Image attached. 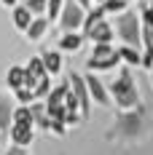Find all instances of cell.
<instances>
[{
    "instance_id": "1",
    "label": "cell",
    "mask_w": 153,
    "mask_h": 155,
    "mask_svg": "<svg viewBox=\"0 0 153 155\" xmlns=\"http://www.w3.org/2000/svg\"><path fill=\"white\" fill-rule=\"evenodd\" d=\"M107 91L121 110H145L140 107V94H137V86H134V78H132L129 67H121V75L107 86Z\"/></svg>"
},
{
    "instance_id": "2",
    "label": "cell",
    "mask_w": 153,
    "mask_h": 155,
    "mask_svg": "<svg viewBox=\"0 0 153 155\" xmlns=\"http://www.w3.org/2000/svg\"><path fill=\"white\" fill-rule=\"evenodd\" d=\"M116 35L121 38V43H126V46H134L140 48L142 46V27H140V16L137 11H123V14H118V19H116Z\"/></svg>"
},
{
    "instance_id": "3",
    "label": "cell",
    "mask_w": 153,
    "mask_h": 155,
    "mask_svg": "<svg viewBox=\"0 0 153 155\" xmlns=\"http://www.w3.org/2000/svg\"><path fill=\"white\" fill-rule=\"evenodd\" d=\"M83 19H86V8L78 0H64V8H62V14H59L57 21H59L62 32H81Z\"/></svg>"
},
{
    "instance_id": "4",
    "label": "cell",
    "mask_w": 153,
    "mask_h": 155,
    "mask_svg": "<svg viewBox=\"0 0 153 155\" xmlns=\"http://www.w3.org/2000/svg\"><path fill=\"white\" fill-rule=\"evenodd\" d=\"M70 88H73V94L81 102V115H89V99H92V94H89V86H86V78L78 75V72H70Z\"/></svg>"
},
{
    "instance_id": "5",
    "label": "cell",
    "mask_w": 153,
    "mask_h": 155,
    "mask_svg": "<svg viewBox=\"0 0 153 155\" xmlns=\"http://www.w3.org/2000/svg\"><path fill=\"white\" fill-rule=\"evenodd\" d=\"M83 78H86V86H89V94H92V99L97 102V104H102V107H107L113 96H110V91L105 88V83H102V80H99L97 75H94V72H86Z\"/></svg>"
},
{
    "instance_id": "6",
    "label": "cell",
    "mask_w": 153,
    "mask_h": 155,
    "mask_svg": "<svg viewBox=\"0 0 153 155\" xmlns=\"http://www.w3.org/2000/svg\"><path fill=\"white\" fill-rule=\"evenodd\" d=\"M92 43H113V38H116V27L110 24V21H97L92 30H89V35H86Z\"/></svg>"
},
{
    "instance_id": "7",
    "label": "cell",
    "mask_w": 153,
    "mask_h": 155,
    "mask_svg": "<svg viewBox=\"0 0 153 155\" xmlns=\"http://www.w3.org/2000/svg\"><path fill=\"white\" fill-rule=\"evenodd\" d=\"M121 62V56H118V48H116V54H110V56H102V59H94L89 56V62H86V70L89 72H107V70H116Z\"/></svg>"
},
{
    "instance_id": "8",
    "label": "cell",
    "mask_w": 153,
    "mask_h": 155,
    "mask_svg": "<svg viewBox=\"0 0 153 155\" xmlns=\"http://www.w3.org/2000/svg\"><path fill=\"white\" fill-rule=\"evenodd\" d=\"M83 40H86V35H83V32H62L57 48H59V51H67V54H70V51H81Z\"/></svg>"
},
{
    "instance_id": "9",
    "label": "cell",
    "mask_w": 153,
    "mask_h": 155,
    "mask_svg": "<svg viewBox=\"0 0 153 155\" xmlns=\"http://www.w3.org/2000/svg\"><path fill=\"white\" fill-rule=\"evenodd\" d=\"M35 137V131H32V126H24V123H14L11 126V142H14L16 147H27Z\"/></svg>"
},
{
    "instance_id": "10",
    "label": "cell",
    "mask_w": 153,
    "mask_h": 155,
    "mask_svg": "<svg viewBox=\"0 0 153 155\" xmlns=\"http://www.w3.org/2000/svg\"><path fill=\"white\" fill-rule=\"evenodd\" d=\"M48 24H51V21H48V16H35V19H32V24L24 30L27 40H32V43H35V40H43V35L48 32Z\"/></svg>"
},
{
    "instance_id": "11",
    "label": "cell",
    "mask_w": 153,
    "mask_h": 155,
    "mask_svg": "<svg viewBox=\"0 0 153 155\" xmlns=\"http://www.w3.org/2000/svg\"><path fill=\"white\" fill-rule=\"evenodd\" d=\"M5 83H8V88H11V91L22 88V86L27 83V67H22V64L8 67V72H5Z\"/></svg>"
},
{
    "instance_id": "12",
    "label": "cell",
    "mask_w": 153,
    "mask_h": 155,
    "mask_svg": "<svg viewBox=\"0 0 153 155\" xmlns=\"http://www.w3.org/2000/svg\"><path fill=\"white\" fill-rule=\"evenodd\" d=\"M11 19H14V27L16 30H27V27H30L32 24V19H35V14H32L30 8H27V5H24V3H22V5H14V14H11Z\"/></svg>"
},
{
    "instance_id": "13",
    "label": "cell",
    "mask_w": 153,
    "mask_h": 155,
    "mask_svg": "<svg viewBox=\"0 0 153 155\" xmlns=\"http://www.w3.org/2000/svg\"><path fill=\"white\" fill-rule=\"evenodd\" d=\"M43 64H46V72L48 75H59L62 70V51L59 48H51V51H43Z\"/></svg>"
},
{
    "instance_id": "14",
    "label": "cell",
    "mask_w": 153,
    "mask_h": 155,
    "mask_svg": "<svg viewBox=\"0 0 153 155\" xmlns=\"http://www.w3.org/2000/svg\"><path fill=\"white\" fill-rule=\"evenodd\" d=\"M142 48H153V11L142 8Z\"/></svg>"
},
{
    "instance_id": "15",
    "label": "cell",
    "mask_w": 153,
    "mask_h": 155,
    "mask_svg": "<svg viewBox=\"0 0 153 155\" xmlns=\"http://www.w3.org/2000/svg\"><path fill=\"white\" fill-rule=\"evenodd\" d=\"M105 14H107V11L102 8V5H92V8L86 11V19H83V27H81V32H83V35H89V30H92L97 21H102V19H105Z\"/></svg>"
},
{
    "instance_id": "16",
    "label": "cell",
    "mask_w": 153,
    "mask_h": 155,
    "mask_svg": "<svg viewBox=\"0 0 153 155\" xmlns=\"http://www.w3.org/2000/svg\"><path fill=\"white\" fill-rule=\"evenodd\" d=\"M67 91H70V80H67V83H62V86H57V88H51V94L46 96V110L64 104V96H67Z\"/></svg>"
},
{
    "instance_id": "17",
    "label": "cell",
    "mask_w": 153,
    "mask_h": 155,
    "mask_svg": "<svg viewBox=\"0 0 153 155\" xmlns=\"http://www.w3.org/2000/svg\"><path fill=\"white\" fill-rule=\"evenodd\" d=\"M118 56H121V62H126L129 67H140V64H142V54H140V48L126 46V43L118 48Z\"/></svg>"
},
{
    "instance_id": "18",
    "label": "cell",
    "mask_w": 153,
    "mask_h": 155,
    "mask_svg": "<svg viewBox=\"0 0 153 155\" xmlns=\"http://www.w3.org/2000/svg\"><path fill=\"white\" fill-rule=\"evenodd\" d=\"M11 120H14V104H11V99L0 96V131H8Z\"/></svg>"
},
{
    "instance_id": "19",
    "label": "cell",
    "mask_w": 153,
    "mask_h": 155,
    "mask_svg": "<svg viewBox=\"0 0 153 155\" xmlns=\"http://www.w3.org/2000/svg\"><path fill=\"white\" fill-rule=\"evenodd\" d=\"M14 123L35 126V115H32V107H30V104H19V107H14Z\"/></svg>"
},
{
    "instance_id": "20",
    "label": "cell",
    "mask_w": 153,
    "mask_h": 155,
    "mask_svg": "<svg viewBox=\"0 0 153 155\" xmlns=\"http://www.w3.org/2000/svg\"><path fill=\"white\" fill-rule=\"evenodd\" d=\"M62 8H64V0H48V8H46V16L51 24H57V19H59Z\"/></svg>"
},
{
    "instance_id": "21",
    "label": "cell",
    "mask_w": 153,
    "mask_h": 155,
    "mask_svg": "<svg viewBox=\"0 0 153 155\" xmlns=\"http://www.w3.org/2000/svg\"><path fill=\"white\" fill-rule=\"evenodd\" d=\"M14 96H16V102H19V104H32V102L38 99V96H35V91H32V88H27V86L16 88V91H14Z\"/></svg>"
},
{
    "instance_id": "22",
    "label": "cell",
    "mask_w": 153,
    "mask_h": 155,
    "mask_svg": "<svg viewBox=\"0 0 153 155\" xmlns=\"http://www.w3.org/2000/svg\"><path fill=\"white\" fill-rule=\"evenodd\" d=\"M102 8H105L107 14H123L129 8V3L126 0H102Z\"/></svg>"
},
{
    "instance_id": "23",
    "label": "cell",
    "mask_w": 153,
    "mask_h": 155,
    "mask_svg": "<svg viewBox=\"0 0 153 155\" xmlns=\"http://www.w3.org/2000/svg\"><path fill=\"white\" fill-rule=\"evenodd\" d=\"M110 54H116L113 43H94V48H92V56H94V59H102V56H110Z\"/></svg>"
},
{
    "instance_id": "24",
    "label": "cell",
    "mask_w": 153,
    "mask_h": 155,
    "mask_svg": "<svg viewBox=\"0 0 153 155\" xmlns=\"http://www.w3.org/2000/svg\"><path fill=\"white\" fill-rule=\"evenodd\" d=\"M24 5L30 8L35 16H46V8H48V0H24Z\"/></svg>"
},
{
    "instance_id": "25",
    "label": "cell",
    "mask_w": 153,
    "mask_h": 155,
    "mask_svg": "<svg viewBox=\"0 0 153 155\" xmlns=\"http://www.w3.org/2000/svg\"><path fill=\"white\" fill-rule=\"evenodd\" d=\"M51 88H54V86H51V75H46L38 86H35V96H38V99H46L48 94H51Z\"/></svg>"
},
{
    "instance_id": "26",
    "label": "cell",
    "mask_w": 153,
    "mask_h": 155,
    "mask_svg": "<svg viewBox=\"0 0 153 155\" xmlns=\"http://www.w3.org/2000/svg\"><path fill=\"white\" fill-rule=\"evenodd\" d=\"M3 5H8V8H14V5H19V0H0Z\"/></svg>"
},
{
    "instance_id": "27",
    "label": "cell",
    "mask_w": 153,
    "mask_h": 155,
    "mask_svg": "<svg viewBox=\"0 0 153 155\" xmlns=\"http://www.w3.org/2000/svg\"><path fill=\"white\" fill-rule=\"evenodd\" d=\"M78 3H81V5H83V8H86V11H89V8H92V5H94L92 0H78Z\"/></svg>"
},
{
    "instance_id": "28",
    "label": "cell",
    "mask_w": 153,
    "mask_h": 155,
    "mask_svg": "<svg viewBox=\"0 0 153 155\" xmlns=\"http://www.w3.org/2000/svg\"><path fill=\"white\" fill-rule=\"evenodd\" d=\"M92 3H94V5H102V0H92Z\"/></svg>"
},
{
    "instance_id": "29",
    "label": "cell",
    "mask_w": 153,
    "mask_h": 155,
    "mask_svg": "<svg viewBox=\"0 0 153 155\" xmlns=\"http://www.w3.org/2000/svg\"><path fill=\"white\" fill-rule=\"evenodd\" d=\"M148 8H151V11H153V0H151V3H148Z\"/></svg>"
},
{
    "instance_id": "30",
    "label": "cell",
    "mask_w": 153,
    "mask_h": 155,
    "mask_svg": "<svg viewBox=\"0 0 153 155\" xmlns=\"http://www.w3.org/2000/svg\"><path fill=\"white\" fill-rule=\"evenodd\" d=\"M151 80H153V70H151Z\"/></svg>"
},
{
    "instance_id": "31",
    "label": "cell",
    "mask_w": 153,
    "mask_h": 155,
    "mask_svg": "<svg viewBox=\"0 0 153 155\" xmlns=\"http://www.w3.org/2000/svg\"><path fill=\"white\" fill-rule=\"evenodd\" d=\"M126 3H129V0H126Z\"/></svg>"
},
{
    "instance_id": "32",
    "label": "cell",
    "mask_w": 153,
    "mask_h": 155,
    "mask_svg": "<svg viewBox=\"0 0 153 155\" xmlns=\"http://www.w3.org/2000/svg\"><path fill=\"white\" fill-rule=\"evenodd\" d=\"M140 3H142V0H140Z\"/></svg>"
}]
</instances>
